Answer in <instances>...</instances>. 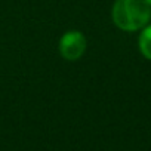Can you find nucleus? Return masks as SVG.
Returning a JSON list of instances; mask_svg holds the SVG:
<instances>
[{
  "mask_svg": "<svg viewBox=\"0 0 151 151\" xmlns=\"http://www.w3.org/2000/svg\"><path fill=\"white\" fill-rule=\"evenodd\" d=\"M86 50V39L80 31H67L59 40V52L67 61L82 58Z\"/></svg>",
  "mask_w": 151,
  "mask_h": 151,
  "instance_id": "nucleus-2",
  "label": "nucleus"
},
{
  "mask_svg": "<svg viewBox=\"0 0 151 151\" xmlns=\"http://www.w3.org/2000/svg\"><path fill=\"white\" fill-rule=\"evenodd\" d=\"M145 2H147V5H148V6L151 8V0H145Z\"/></svg>",
  "mask_w": 151,
  "mask_h": 151,
  "instance_id": "nucleus-4",
  "label": "nucleus"
},
{
  "mask_svg": "<svg viewBox=\"0 0 151 151\" xmlns=\"http://www.w3.org/2000/svg\"><path fill=\"white\" fill-rule=\"evenodd\" d=\"M151 18V8L145 0H116L113 6V21L124 31L144 28Z\"/></svg>",
  "mask_w": 151,
  "mask_h": 151,
  "instance_id": "nucleus-1",
  "label": "nucleus"
},
{
  "mask_svg": "<svg viewBox=\"0 0 151 151\" xmlns=\"http://www.w3.org/2000/svg\"><path fill=\"white\" fill-rule=\"evenodd\" d=\"M139 50L147 59L151 61V25H145L139 36Z\"/></svg>",
  "mask_w": 151,
  "mask_h": 151,
  "instance_id": "nucleus-3",
  "label": "nucleus"
}]
</instances>
